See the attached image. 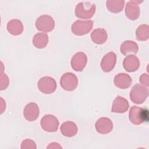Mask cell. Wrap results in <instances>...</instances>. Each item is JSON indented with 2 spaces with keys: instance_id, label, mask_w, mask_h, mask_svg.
Returning <instances> with one entry per match:
<instances>
[{
  "instance_id": "18",
  "label": "cell",
  "mask_w": 149,
  "mask_h": 149,
  "mask_svg": "<svg viewBox=\"0 0 149 149\" xmlns=\"http://www.w3.org/2000/svg\"><path fill=\"white\" fill-rule=\"evenodd\" d=\"M91 40L97 44H104L108 38V34L106 30L102 28L94 30L91 34Z\"/></svg>"
},
{
  "instance_id": "10",
  "label": "cell",
  "mask_w": 149,
  "mask_h": 149,
  "mask_svg": "<svg viewBox=\"0 0 149 149\" xmlns=\"http://www.w3.org/2000/svg\"><path fill=\"white\" fill-rule=\"evenodd\" d=\"M140 2H142V1H130L127 3L125 8V13L130 20H135L139 17L140 10L138 3Z\"/></svg>"
},
{
  "instance_id": "3",
  "label": "cell",
  "mask_w": 149,
  "mask_h": 149,
  "mask_svg": "<svg viewBox=\"0 0 149 149\" xmlns=\"http://www.w3.org/2000/svg\"><path fill=\"white\" fill-rule=\"evenodd\" d=\"M129 118L133 124L140 125L148 120V111L142 108L133 106L129 111Z\"/></svg>"
},
{
  "instance_id": "5",
  "label": "cell",
  "mask_w": 149,
  "mask_h": 149,
  "mask_svg": "<svg viewBox=\"0 0 149 149\" xmlns=\"http://www.w3.org/2000/svg\"><path fill=\"white\" fill-rule=\"evenodd\" d=\"M93 23V21L91 20H76L72 24L71 30L72 33L76 36L85 35L92 29Z\"/></svg>"
},
{
  "instance_id": "21",
  "label": "cell",
  "mask_w": 149,
  "mask_h": 149,
  "mask_svg": "<svg viewBox=\"0 0 149 149\" xmlns=\"http://www.w3.org/2000/svg\"><path fill=\"white\" fill-rule=\"evenodd\" d=\"M48 42V36L46 33H38L34 35L33 39L34 45L37 48H44Z\"/></svg>"
},
{
  "instance_id": "20",
  "label": "cell",
  "mask_w": 149,
  "mask_h": 149,
  "mask_svg": "<svg viewBox=\"0 0 149 149\" xmlns=\"http://www.w3.org/2000/svg\"><path fill=\"white\" fill-rule=\"evenodd\" d=\"M120 50L123 55H126L129 53H133L134 54H137L139 48L137 44L133 41L127 40L121 44Z\"/></svg>"
},
{
  "instance_id": "26",
  "label": "cell",
  "mask_w": 149,
  "mask_h": 149,
  "mask_svg": "<svg viewBox=\"0 0 149 149\" xmlns=\"http://www.w3.org/2000/svg\"><path fill=\"white\" fill-rule=\"evenodd\" d=\"M139 81L140 83L146 86H148L149 85V79H148V75L147 73H143L142 75L140 76Z\"/></svg>"
},
{
  "instance_id": "14",
  "label": "cell",
  "mask_w": 149,
  "mask_h": 149,
  "mask_svg": "<svg viewBox=\"0 0 149 149\" xmlns=\"http://www.w3.org/2000/svg\"><path fill=\"white\" fill-rule=\"evenodd\" d=\"M113 81L115 86L121 89H126L132 84V80L129 74L122 73L115 76Z\"/></svg>"
},
{
  "instance_id": "7",
  "label": "cell",
  "mask_w": 149,
  "mask_h": 149,
  "mask_svg": "<svg viewBox=\"0 0 149 149\" xmlns=\"http://www.w3.org/2000/svg\"><path fill=\"white\" fill-rule=\"evenodd\" d=\"M40 125L44 130L48 132H55L58 129L59 121L54 115L47 114L41 118Z\"/></svg>"
},
{
  "instance_id": "22",
  "label": "cell",
  "mask_w": 149,
  "mask_h": 149,
  "mask_svg": "<svg viewBox=\"0 0 149 149\" xmlns=\"http://www.w3.org/2000/svg\"><path fill=\"white\" fill-rule=\"evenodd\" d=\"M124 1H107V8L112 13H118L122 10L124 6Z\"/></svg>"
},
{
  "instance_id": "6",
  "label": "cell",
  "mask_w": 149,
  "mask_h": 149,
  "mask_svg": "<svg viewBox=\"0 0 149 149\" xmlns=\"http://www.w3.org/2000/svg\"><path fill=\"white\" fill-rule=\"evenodd\" d=\"M60 85L66 91H73L78 85L77 76L71 72L64 73L60 79Z\"/></svg>"
},
{
  "instance_id": "25",
  "label": "cell",
  "mask_w": 149,
  "mask_h": 149,
  "mask_svg": "<svg viewBox=\"0 0 149 149\" xmlns=\"http://www.w3.org/2000/svg\"><path fill=\"white\" fill-rule=\"evenodd\" d=\"M1 86H0V89L1 90H3L4 89H6L7 88V87L8 86L9 84V79L8 77V76L6 75V74H4L2 73V72H1Z\"/></svg>"
},
{
  "instance_id": "1",
  "label": "cell",
  "mask_w": 149,
  "mask_h": 149,
  "mask_svg": "<svg viewBox=\"0 0 149 149\" xmlns=\"http://www.w3.org/2000/svg\"><path fill=\"white\" fill-rule=\"evenodd\" d=\"M95 12V5L90 2H81L75 9L76 16L80 19H90Z\"/></svg>"
},
{
  "instance_id": "13",
  "label": "cell",
  "mask_w": 149,
  "mask_h": 149,
  "mask_svg": "<svg viewBox=\"0 0 149 149\" xmlns=\"http://www.w3.org/2000/svg\"><path fill=\"white\" fill-rule=\"evenodd\" d=\"M40 113L38 106L35 102H30L26 105L23 111L25 119L29 121H34L37 119Z\"/></svg>"
},
{
  "instance_id": "8",
  "label": "cell",
  "mask_w": 149,
  "mask_h": 149,
  "mask_svg": "<svg viewBox=\"0 0 149 149\" xmlns=\"http://www.w3.org/2000/svg\"><path fill=\"white\" fill-rule=\"evenodd\" d=\"M38 88L40 91L44 94H51L56 88V83L54 79L49 76L41 78L38 82Z\"/></svg>"
},
{
  "instance_id": "15",
  "label": "cell",
  "mask_w": 149,
  "mask_h": 149,
  "mask_svg": "<svg viewBox=\"0 0 149 149\" xmlns=\"http://www.w3.org/2000/svg\"><path fill=\"white\" fill-rule=\"evenodd\" d=\"M129 106L127 100L118 95L113 102L111 111L114 113H124L127 111Z\"/></svg>"
},
{
  "instance_id": "17",
  "label": "cell",
  "mask_w": 149,
  "mask_h": 149,
  "mask_svg": "<svg viewBox=\"0 0 149 149\" xmlns=\"http://www.w3.org/2000/svg\"><path fill=\"white\" fill-rule=\"evenodd\" d=\"M61 132L62 134L66 137H72L77 133V126L76 123L72 121L63 122L61 126Z\"/></svg>"
},
{
  "instance_id": "12",
  "label": "cell",
  "mask_w": 149,
  "mask_h": 149,
  "mask_svg": "<svg viewBox=\"0 0 149 149\" xmlns=\"http://www.w3.org/2000/svg\"><path fill=\"white\" fill-rule=\"evenodd\" d=\"M95 127L98 133L100 134H107L112 131L113 123L110 119L102 117L97 120Z\"/></svg>"
},
{
  "instance_id": "19",
  "label": "cell",
  "mask_w": 149,
  "mask_h": 149,
  "mask_svg": "<svg viewBox=\"0 0 149 149\" xmlns=\"http://www.w3.org/2000/svg\"><path fill=\"white\" fill-rule=\"evenodd\" d=\"M7 30L12 35L17 36L20 34L23 30L22 23L17 19H12L7 24Z\"/></svg>"
},
{
  "instance_id": "4",
  "label": "cell",
  "mask_w": 149,
  "mask_h": 149,
  "mask_svg": "<svg viewBox=\"0 0 149 149\" xmlns=\"http://www.w3.org/2000/svg\"><path fill=\"white\" fill-rule=\"evenodd\" d=\"M36 27L39 31L44 33L49 32L54 30L55 22L51 16L47 15H43L36 20Z\"/></svg>"
},
{
  "instance_id": "24",
  "label": "cell",
  "mask_w": 149,
  "mask_h": 149,
  "mask_svg": "<svg viewBox=\"0 0 149 149\" xmlns=\"http://www.w3.org/2000/svg\"><path fill=\"white\" fill-rule=\"evenodd\" d=\"M21 148H36V143L31 139H26L22 141Z\"/></svg>"
},
{
  "instance_id": "11",
  "label": "cell",
  "mask_w": 149,
  "mask_h": 149,
  "mask_svg": "<svg viewBox=\"0 0 149 149\" xmlns=\"http://www.w3.org/2000/svg\"><path fill=\"white\" fill-rule=\"evenodd\" d=\"M116 62V55L113 52L105 54L101 62V68L105 72H111L115 67Z\"/></svg>"
},
{
  "instance_id": "23",
  "label": "cell",
  "mask_w": 149,
  "mask_h": 149,
  "mask_svg": "<svg viewBox=\"0 0 149 149\" xmlns=\"http://www.w3.org/2000/svg\"><path fill=\"white\" fill-rule=\"evenodd\" d=\"M136 38L139 41H146L149 37V26L141 24L138 27L136 31Z\"/></svg>"
},
{
  "instance_id": "9",
  "label": "cell",
  "mask_w": 149,
  "mask_h": 149,
  "mask_svg": "<svg viewBox=\"0 0 149 149\" xmlns=\"http://www.w3.org/2000/svg\"><path fill=\"white\" fill-rule=\"evenodd\" d=\"M87 61V55L82 52L75 54L71 59L72 68L76 71L81 72L85 68Z\"/></svg>"
},
{
  "instance_id": "16",
  "label": "cell",
  "mask_w": 149,
  "mask_h": 149,
  "mask_svg": "<svg viewBox=\"0 0 149 149\" xmlns=\"http://www.w3.org/2000/svg\"><path fill=\"white\" fill-rule=\"evenodd\" d=\"M123 67L128 72H133L137 70L140 66L139 58L134 55H127L123 61Z\"/></svg>"
},
{
  "instance_id": "2",
  "label": "cell",
  "mask_w": 149,
  "mask_h": 149,
  "mask_svg": "<svg viewBox=\"0 0 149 149\" xmlns=\"http://www.w3.org/2000/svg\"><path fill=\"white\" fill-rule=\"evenodd\" d=\"M148 95V88L140 84L134 85L132 87L129 94L132 101L137 104H142L147 99Z\"/></svg>"
}]
</instances>
